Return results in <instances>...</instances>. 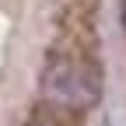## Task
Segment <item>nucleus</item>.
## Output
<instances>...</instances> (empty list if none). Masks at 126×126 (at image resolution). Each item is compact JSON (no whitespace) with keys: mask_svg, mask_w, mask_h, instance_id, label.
Masks as SVG:
<instances>
[{"mask_svg":"<svg viewBox=\"0 0 126 126\" xmlns=\"http://www.w3.org/2000/svg\"><path fill=\"white\" fill-rule=\"evenodd\" d=\"M105 91V70L94 53H77L67 46H49L46 63L39 70V102L53 112L81 123Z\"/></svg>","mask_w":126,"mask_h":126,"instance_id":"obj_1","label":"nucleus"},{"mask_svg":"<svg viewBox=\"0 0 126 126\" xmlns=\"http://www.w3.org/2000/svg\"><path fill=\"white\" fill-rule=\"evenodd\" d=\"M21 126H77V123H70L67 116H60V112H53L49 105H42V102H35V109H32V112H28V119H25Z\"/></svg>","mask_w":126,"mask_h":126,"instance_id":"obj_2","label":"nucleus"}]
</instances>
